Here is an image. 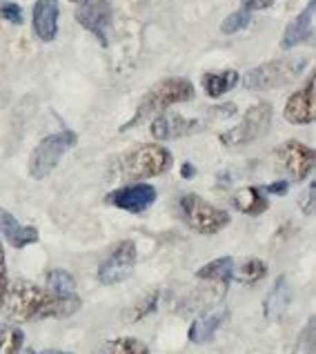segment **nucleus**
Instances as JSON below:
<instances>
[{"label":"nucleus","instance_id":"1","mask_svg":"<svg viewBox=\"0 0 316 354\" xmlns=\"http://www.w3.org/2000/svg\"><path fill=\"white\" fill-rule=\"evenodd\" d=\"M83 306L78 295H54L38 288L36 283L16 281L7 288L3 308L14 321H40V319H65L76 315Z\"/></svg>","mask_w":316,"mask_h":354},{"label":"nucleus","instance_id":"2","mask_svg":"<svg viewBox=\"0 0 316 354\" xmlns=\"http://www.w3.org/2000/svg\"><path fill=\"white\" fill-rule=\"evenodd\" d=\"M194 96V85L189 83L187 78H167V80H160L158 85H154L145 94V98L140 100V105L136 109V114L131 116L129 123H125L120 127V131H127L129 127L140 125L142 120L151 118L154 114H160L169 109L171 105H178V103H185V100H192Z\"/></svg>","mask_w":316,"mask_h":354},{"label":"nucleus","instance_id":"3","mask_svg":"<svg viewBox=\"0 0 316 354\" xmlns=\"http://www.w3.org/2000/svg\"><path fill=\"white\" fill-rule=\"evenodd\" d=\"M308 65V56L299 58H277L270 63H263L259 67L250 69L243 76V85L250 92H270V89H279L290 85L294 78H299V74Z\"/></svg>","mask_w":316,"mask_h":354},{"label":"nucleus","instance_id":"4","mask_svg":"<svg viewBox=\"0 0 316 354\" xmlns=\"http://www.w3.org/2000/svg\"><path fill=\"white\" fill-rule=\"evenodd\" d=\"M76 143H78V134L71 129L56 131V134H49L47 138H43L34 147L32 156H29V163H27L29 176L34 180L47 178L60 163V158H63L71 147H76Z\"/></svg>","mask_w":316,"mask_h":354},{"label":"nucleus","instance_id":"5","mask_svg":"<svg viewBox=\"0 0 316 354\" xmlns=\"http://www.w3.org/2000/svg\"><path fill=\"white\" fill-rule=\"evenodd\" d=\"M178 212L183 221L198 234H219L221 230H225L230 225V214L225 209H221L216 205L203 201L198 194H185L178 201Z\"/></svg>","mask_w":316,"mask_h":354},{"label":"nucleus","instance_id":"6","mask_svg":"<svg viewBox=\"0 0 316 354\" xmlns=\"http://www.w3.org/2000/svg\"><path fill=\"white\" fill-rule=\"evenodd\" d=\"M174 163L171 151L162 145H140L123 158L120 171L127 180H140V178H154L165 174Z\"/></svg>","mask_w":316,"mask_h":354},{"label":"nucleus","instance_id":"7","mask_svg":"<svg viewBox=\"0 0 316 354\" xmlns=\"http://www.w3.org/2000/svg\"><path fill=\"white\" fill-rule=\"evenodd\" d=\"M270 125H272V105L257 103L243 114V120L236 127L227 129L221 136V143L225 147H245L254 143L257 138H261L270 129Z\"/></svg>","mask_w":316,"mask_h":354},{"label":"nucleus","instance_id":"8","mask_svg":"<svg viewBox=\"0 0 316 354\" xmlns=\"http://www.w3.org/2000/svg\"><path fill=\"white\" fill-rule=\"evenodd\" d=\"M136 243L134 241H120L118 245L109 252V257L100 263L98 281L103 286H118L134 274L136 268Z\"/></svg>","mask_w":316,"mask_h":354},{"label":"nucleus","instance_id":"9","mask_svg":"<svg viewBox=\"0 0 316 354\" xmlns=\"http://www.w3.org/2000/svg\"><path fill=\"white\" fill-rule=\"evenodd\" d=\"M158 192L149 183H131L125 187H118L107 194V203L118 209H125L129 214H142L156 203Z\"/></svg>","mask_w":316,"mask_h":354},{"label":"nucleus","instance_id":"10","mask_svg":"<svg viewBox=\"0 0 316 354\" xmlns=\"http://www.w3.org/2000/svg\"><path fill=\"white\" fill-rule=\"evenodd\" d=\"M76 20L89 34H94L100 43L107 45V32L111 25V7L107 0H87V3L78 5Z\"/></svg>","mask_w":316,"mask_h":354},{"label":"nucleus","instance_id":"11","mask_svg":"<svg viewBox=\"0 0 316 354\" xmlns=\"http://www.w3.org/2000/svg\"><path fill=\"white\" fill-rule=\"evenodd\" d=\"M277 156L283 160L285 169L290 171L292 178L305 180L314 169V149L299 140H288L277 149Z\"/></svg>","mask_w":316,"mask_h":354},{"label":"nucleus","instance_id":"12","mask_svg":"<svg viewBox=\"0 0 316 354\" xmlns=\"http://www.w3.org/2000/svg\"><path fill=\"white\" fill-rule=\"evenodd\" d=\"M283 116L292 125H310L312 123L314 120V76L308 78V83L288 98Z\"/></svg>","mask_w":316,"mask_h":354},{"label":"nucleus","instance_id":"13","mask_svg":"<svg viewBox=\"0 0 316 354\" xmlns=\"http://www.w3.org/2000/svg\"><path fill=\"white\" fill-rule=\"evenodd\" d=\"M58 0H36L32 12V25L34 34L43 40V43H52L58 36Z\"/></svg>","mask_w":316,"mask_h":354},{"label":"nucleus","instance_id":"14","mask_svg":"<svg viewBox=\"0 0 316 354\" xmlns=\"http://www.w3.org/2000/svg\"><path fill=\"white\" fill-rule=\"evenodd\" d=\"M314 12H316V0H310L308 5H305L303 12L292 20V23L285 27L283 32V40H281V47L283 49H292L305 40L312 38V32H314Z\"/></svg>","mask_w":316,"mask_h":354},{"label":"nucleus","instance_id":"15","mask_svg":"<svg viewBox=\"0 0 316 354\" xmlns=\"http://www.w3.org/2000/svg\"><path fill=\"white\" fill-rule=\"evenodd\" d=\"M201 127V120L196 118H183L178 114H162L151 123V136L158 140H169L178 138L196 131Z\"/></svg>","mask_w":316,"mask_h":354},{"label":"nucleus","instance_id":"16","mask_svg":"<svg viewBox=\"0 0 316 354\" xmlns=\"http://www.w3.org/2000/svg\"><path fill=\"white\" fill-rule=\"evenodd\" d=\"M0 234L12 243V248L16 250H23L27 245L38 243V230L32 225H20L12 212H7L3 207H0Z\"/></svg>","mask_w":316,"mask_h":354},{"label":"nucleus","instance_id":"17","mask_svg":"<svg viewBox=\"0 0 316 354\" xmlns=\"http://www.w3.org/2000/svg\"><path fill=\"white\" fill-rule=\"evenodd\" d=\"M232 277H234V261H232V257L214 259V261L207 263V266H203L196 272L198 281H205L210 288L223 292V295L227 292V286H230Z\"/></svg>","mask_w":316,"mask_h":354},{"label":"nucleus","instance_id":"18","mask_svg":"<svg viewBox=\"0 0 316 354\" xmlns=\"http://www.w3.org/2000/svg\"><path fill=\"white\" fill-rule=\"evenodd\" d=\"M292 303V286L290 281L281 277L277 283L272 286L270 295L265 297V303H263V315L268 321H279L283 319V315L288 312Z\"/></svg>","mask_w":316,"mask_h":354},{"label":"nucleus","instance_id":"19","mask_svg":"<svg viewBox=\"0 0 316 354\" xmlns=\"http://www.w3.org/2000/svg\"><path fill=\"white\" fill-rule=\"evenodd\" d=\"M234 207H236L241 214L261 216L263 212L270 207V201L261 187H243L234 194Z\"/></svg>","mask_w":316,"mask_h":354},{"label":"nucleus","instance_id":"20","mask_svg":"<svg viewBox=\"0 0 316 354\" xmlns=\"http://www.w3.org/2000/svg\"><path fill=\"white\" fill-rule=\"evenodd\" d=\"M227 317V312H212V315H205V317H201L196 319L189 326V332H187V337L192 343H207L214 339V335L219 332V328L223 326V321H225Z\"/></svg>","mask_w":316,"mask_h":354},{"label":"nucleus","instance_id":"21","mask_svg":"<svg viewBox=\"0 0 316 354\" xmlns=\"http://www.w3.org/2000/svg\"><path fill=\"white\" fill-rule=\"evenodd\" d=\"M241 76L234 69H225V72H210L203 76V89L210 98H221L223 94H227L230 89L239 85Z\"/></svg>","mask_w":316,"mask_h":354},{"label":"nucleus","instance_id":"22","mask_svg":"<svg viewBox=\"0 0 316 354\" xmlns=\"http://www.w3.org/2000/svg\"><path fill=\"white\" fill-rule=\"evenodd\" d=\"M47 290L54 292V295H76V281L74 277L65 270H52L47 272Z\"/></svg>","mask_w":316,"mask_h":354},{"label":"nucleus","instance_id":"23","mask_svg":"<svg viewBox=\"0 0 316 354\" xmlns=\"http://www.w3.org/2000/svg\"><path fill=\"white\" fill-rule=\"evenodd\" d=\"M23 330L16 326H0V354H18L23 348Z\"/></svg>","mask_w":316,"mask_h":354},{"label":"nucleus","instance_id":"24","mask_svg":"<svg viewBox=\"0 0 316 354\" xmlns=\"http://www.w3.org/2000/svg\"><path fill=\"white\" fill-rule=\"evenodd\" d=\"M265 274H268V266H265V261L250 259V261L243 263V268L239 270V281L248 283V286H254V283H259Z\"/></svg>","mask_w":316,"mask_h":354},{"label":"nucleus","instance_id":"25","mask_svg":"<svg viewBox=\"0 0 316 354\" xmlns=\"http://www.w3.org/2000/svg\"><path fill=\"white\" fill-rule=\"evenodd\" d=\"M109 354H149V348L134 337H123L109 343Z\"/></svg>","mask_w":316,"mask_h":354},{"label":"nucleus","instance_id":"26","mask_svg":"<svg viewBox=\"0 0 316 354\" xmlns=\"http://www.w3.org/2000/svg\"><path fill=\"white\" fill-rule=\"evenodd\" d=\"M252 12H248V9H239V12H232L225 20L221 23V32L223 34H227V36H232V34H236V32H241V29H245L248 25H250V16Z\"/></svg>","mask_w":316,"mask_h":354},{"label":"nucleus","instance_id":"27","mask_svg":"<svg viewBox=\"0 0 316 354\" xmlns=\"http://www.w3.org/2000/svg\"><path fill=\"white\" fill-rule=\"evenodd\" d=\"M294 354H314V319H310V323L301 332Z\"/></svg>","mask_w":316,"mask_h":354},{"label":"nucleus","instance_id":"28","mask_svg":"<svg viewBox=\"0 0 316 354\" xmlns=\"http://www.w3.org/2000/svg\"><path fill=\"white\" fill-rule=\"evenodd\" d=\"M0 18L7 20V23L20 25L23 23V7L16 3H9V0H3V3H0Z\"/></svg>","mask_w":316,"mask_h":354},{"label":"nucleus","instance_id":"29","mask_svg":"<svg viewBox=\"0 0 316 354\" xmlns=\"http://www.w3.org/2000/svg\"><path fill=\"white\" fill-rule=\"evenodd\" d=\"M7 288H9L7 261H5V248H3V241H0V308H3V301H5V295H7Z\"/></svg>","mask_w":316,"mask_h":354},{"label":"nucleus","instance_id":"30","mask_svg":"<svg viewBox=\"0 0 316 354\" xmlns=\"http://www.w3.org/2000/svg\"><path fill=\"white\" fill-rule=\"evenodd\" d=\"M156 301H158V295H149V297L138 306V310H134V315L129 317V321L134 323V321L142 319L145 315H149V312H154V310H156Z\"/></svg>","mask_w":316,"mask_h":354},{"label":"nucleus","instance_id":"31","mask_svg":"<svg viewBox=\"0 0 316 354\" xmlns=\"http://www.w3.org/2000/svg\"><path fill=\"white\" fill-rule=\"evenodd\" d=\"M314 192H316V187H314V183H312L308 189H305V194H303V198H301V207H303V212H305L308 216L314 212Z\"/></svg>","mask_w":316,"mask_h":354},{"label":"nucleus","instance_id":"32","mask_svg":"<svg viewBox=\"0 0 316 354\" xmlns=\"http://www.w3.org/2000/svg\"><path fill=\"white\" fill-rule=\"evenodd\" d=\"M277 0H243V9H248V12H261V9H268Z\"/></svg>","mask_w":316,"mask_h":354},{"label":"nucleus","instance_id":"33","mask_svg":"<svg viewBox=\"0 0 316 354\" xmlns=\"http://www.w3.org/2000/svg\"><path fill=\"white\" fill-rule=\"evenodd\" d=\"M288 189H290V183H285V180H274V183L263 187V192H268V194H279V196L288 194Z\"/></svg>","mask_w":316,"mask_h":354},{"label":"nucleus","instance_id":"34","mask_svg":"<svg viewBox=\"0 0 316 354\" xmlns=\"http://www.w3.org/2000/svg\"><path fill=\"white\" fill-rule=\"evenodd\" d=\"M194 174H196V169H194V165H192V163H183V167H180V176H183V178H194Z\"/></svg>","mask_w":316,"mask_h":354},{"label":"nucleus","instance_id":"35","mask_svg":"<svg viewBox=\"0 0 316 354\" xmlns=\"http://www.w3.org/2000/svg\"><path fill=\"white\" fill-rule=\"evenodd\" d=\"M20 354H38L34 350H25V352H20ZM40 354H71V352H63V350H47V352H40Z\"/></svg>","mask_w":316,"mask_h":354},{"label":"nucleus","instance_id":"36","mask_svg":"<svg viewBox=\"0 0 316 354\" xmlns=\"http://www.w3.org/2000/svg\"><path fill=\"white\" fill-rule=\"evenodd\" d=\"M69 3H76V5H83V3H87V0H69Z\"/></svg>","mask_w":316,"mask_h":354}]
</instances>
